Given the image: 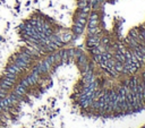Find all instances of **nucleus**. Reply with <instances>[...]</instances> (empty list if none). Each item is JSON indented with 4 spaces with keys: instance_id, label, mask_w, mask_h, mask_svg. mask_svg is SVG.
<instances>
[{
    "instance_id": "f257e3e1",
    "label": "nucleus",
    "mask_w": 145,
    "mask_h": 128,
    "mask_svg": "<svg viewBox=\"0 0 145 128\" xmlns=\"http://www.w3.org/2000/svg\"><path fill=\"white\" fill-rule=\"evenodd\" d=\"M6 72H9V73H13V74H16V75H19L22 74L24 70L22 68H19V67L17 66V65H15L14 62H10L9 65H7L6 67Z\"/></svg>"
},
{
    "instance_id": "f03ea898",
    "label": "nucleus",
    "mask_w": 145,
    "mask_h": 128,
    "mask_svg": "<svg viewBox=\"0 0 145 128\" xmlns=\"http://www.w3.org/2000/svg\"><path fill=\"white\" fill-rule=\"evenodd\" d=\"M88 48H94L100 44V39L97 35H90V38L87 39V42H86Z\"/></svg>"
},
{
    "instance_id": "7ed1b4c3",
    "label": "nucleus",
    "mask_w": 145,
    "mask_h": 128,
    "mask_svg": "<svg viewBox=\"0 0 145 128\" xmlns=\"http://www.w3.org/2000/svg\"><path fill=\"white\" fill-rule=\"evenodd\" d=\"M15 57L18 59H20V60H23V61H25L26 64H28V65L32 64L33 60H34L33 58H31L27 53H25V52H18V53L15 54Z\"/></svg>"
},
{
    "instance_id": "20e7f679",
    "label": "nucleus",
    "mask_w": 145,
    "mask_h": 128,
    "mask_svg": "<svg viewBox=\"0 0 145 128\" xmlns=\"http://www.w3.org/2000/svg\"><path fill=\"white\" fill-rule=\"evenodd\" d=\"M13 58H14V64L15 65H17L18 67H19V68H22L23 70H27L28 68H30V66L31 65H28V64H26L25 61H23V60H20V59H18V58H16V57H13Z\"/></svg>"
},
{
    "instance_id": "39448f33",
    "label": "nucleus",
    "mask_w": 145,
    "mask_h": 128,
    "mask_svg": "<svg viewBox=\"0 0 145 128\" xmlns=\"http://www.w3.org/2000/svg\"><path fill=\"white\" fill-rule=\"evenodd\" d=\"M59 38H60V41H61L62 43H68V42H70V41L74 39V34H72V33H68V32H64L62 34H60L59 35Z\"/></svg>"
},
{
    "instance_id": "423d86ee",
    "label": "nucleus",
    "mask_w": 145,
    "mask_h": 128,
    "mask_svg": "<svg viewBox=\"0 0 145 128\" xmlns=\"http://www.w3.org/2000/svg\"><path fill=\"white\" fill-rule=\"evenodd\" d=\"M84 27H85L84 25H81V24H78V23H75L74 26H73V33L75 35H80L84 32Z\"/></svg>"
},
{
    "instance_id": "0eeeda50",
    "label": "nucleus",
    "mask_w": 145,
    "mask_h": 128,
    "mask_svg": "<svg viewBox=\"0 0 145 128\" xmlns=\"http://www.w3.org/2000/svg\"><path fill=\"white\" fill-rule=\"evenodd\" d=\"M115 60L116 61H119V62H125L126 61V58H125V54H124V52H121L119 50H116V53H115Z\"/></svg>"
},
{
    "instance_id": "6e6552de",
    "label": "nucleus",
    "mask_w": 145,
    "mask_h": 128,
    "mask_svg": "<svg viewBox=\"0 0 145 128\" xmlns=\"http://www.w3.org/2000/svg\"><path fill=\"white\" fill-rule=\"evenodd\" d=\"M35 68H36V70H38V72L40 73L41 75H43V74H47V73H48V70H47L46 66H44L43 61H39L38 64H36Z\"/></svg>"
},
{
    "instance_id": "1a4fd4ad",
    "label": "nucleus",
    "mask_w": 145,
    "mask_h": 128,
    "mask_svg": "<svg viewBox=\"0 0 145 128\" xmlns=\"http://www.w3.org/2000/svg\"><path fill=\"white\" fill-rule=\"evenodd\" d=\"M77 64L80 67H84L85 65H87V58H86V56L84 53H82L77 58Z\"/></svg>"
},
{
    "instance_id": "9d476101",
    "label": "nucleus",
    "mask_w": 145,
    "mask_h": 128,
    "mask_svg": "<svg viewBox=\"0 0 145 128\" xmlns=\"http://www.w3.org/2000/svg\"><path fill=\"white\" fill-rule=\"evenodd\" d=\"M17 76H18V75L13 74V73H9V72H6V70L4 72V77H6V78H8V79H10L13 83H16Z\"/></svg>"
},
{
    "instance_id": "9b49d317",
    "label": "nucleus",
    "mask_w": 145,
    "mask_h": 128,
    "mask_svg": "<svg viewBox=\"0 0 145 128\" xmlns=\"http://www.w3.org/2000/svg\"><path fill=\"white\" fill-rule=\"evenodd\" d=\"M87 18H84V17H80V16H75L74 18V23H78L81 25H87Z\"/></svg>"
},
{
    "instance_id": "f8f14e48",
    "label": "nucleus",
    "mask_w": 145,
    "mask_h": 128,
    "mask_svg": "<svg viewBox=\"0 0 145 128\" xmlns=\"http://www.w3.org/2000/svg\"><path fill=\"white\" fill-rule=\"evenodd\" d=\"M60 57H61V62H67L68 61V53H67V49H62V50H59Z\"/></svg>"
},
{
    "instance_id": "ddd939ff",
    "label": "nucleus",
    "mask_w": 145,
    "mask_h": 128,
    "mask_svg": "<svg viewBox=\"0 0 145 128\" xmlns=\"http://www.w3.org/2000/svg\"><path fill=\"white\" fill-rule=\"evenodd\" d=\"M25 78H26V79H27V82L30 83V85H31V86H34V85H36V84H38V79H36V78L34 77L32 74L27 75V76H26Z\"/></svg>"
},
{
    "instance_id": "4468645a",
    "label": "nucleus",
    "mask_w": 145,
    "mask_h": 128,
    "mask_svg": "<svg viewBox=\"0 0 145 128\" xmlns=\"http://www.w3.org/2000/svg\"><path fill=\"white\" fill-rule=\"evenodd\" d=\"M113 67H115V69L117 70L118 73H124V69H125L124 68V64L122 62H119V61H116Z\"/></svg>"
},
{
    "instance_id": "2eb2a0df",
    "label": "nucleus",
    "mask_w": 145,
    "mask_h": 128,
    "mask_svg": "<svg viewBox=\"0 0 145 128\" xmlns=\"http://www.w3.org/2000/svg\"><path fill=\"white\" fill-rule=\"evenodd\" d=\"M90 1H91V0H78L77 7H78V8H84V7H87L88 4H90Z\"/></svg>"
},
{
    "instance_id": "dca6fc26",
    "label": "nucleus",
    "mask_w": 145,
    "mask_h": 128,
    "mask_svg": "<svg viewBox=\"0 0 145 128\" xmlns=\"http://www.w3.org/2000/svg\"><path fill=\"white\" fill-rule=\"evenodd\" d=\"M99 32H100L99 26H96V27H88V34L90 35H97Z\"/></svg>"
},
{
    "instance_id": "f3484780",
    "label": "nucleus",
    "mask_w": 145,
    "mask_h": 128,
    "mask_svg": "<svg viewBox=\"0 0 145 128\" xmlns=\"http://www.w3.org/2000/svg\"><path fill=\"white\" fill-rule=\"evenodd\" d=\"M19 84L20 85H23L24 86V87L26 88V90H28V88L31 87V85H30V83L27 82V79H26V78H22V79H20V82H19Z\"/></svg>"
},
{
    "instance_id": "a211bd4d",
    "label": "nucleus",
    "mask_w": 145,
    "mask_h": 128,
    "mask_svg": "<svg viewBox=\"0 0 145 128\" xmlns=\"http://www.w3.org/2000/svg\"><path fill=\"white\" fill-rule=\"evenodd\" d=\"M87 26H88V27H96V26H99V19L87 20Z\"/></svg>"
},
{
    "instance_id": "6ab92c4d",
    "label": "nucleus",
    "mask_w": 145,
    "mask_h": 128,
    "mask_svg": "<svg viewBox=\"0 0 145 128\" xmlns=\"http://www.w3.org/2000/svg\"><path fill=\"white\" fill-rule=\"evenodd\" d=\"M93 60L97 64H101L102 62V53H99V54H93Z\"/></svg>"
},
{
    "instance_id": "aec40b11",
    "label": "nucleus",
    "mask_w": 145,
    "mask_h": 128,
    "mask_svg": "<svg viewBox=\"0 0 145 128\" xmlns=\"http://www.w3.org/2000/svg\"><path fill=\"white\" fill-rule=\"evenodd\" d=\"M95 19H99L97 13L93 11V13H91V14H88V20H95Z\"/></svg>"
},
{
    "instance_id": "412c9836",
    "label": "nucleus",
    "mask_w": 145,
    "mask_h": 128,
    "mask_svg": "<svg viewBox=\"0 0 145 128\" xmlns=\"http://www.w3.org/2000/svg\"><path fill=\"white\" fill-rule=\"evenodd\" d=\"M59 62H61V57H60L59 52H56L54 53V65H58Z\"/></svg>"
},
{
    "instance_id": "4be33fe9",
    "label": "nucleus",
    "mask_w": 145,
    "mask_h": 128,
    "mask_svg": "<svg viewBox=\"0 0 145 128\" xmlns=\"http://www.w3.org/2000/svg\"><path fill=\"white\" fill-rule=\"evenodd\" d=\"M43 64H44V66H46V68H47V70H48V73L51 70V67H52V65L50 64V62L48 61V60H43Z\"/></svg>"
},
{
    "instance_id": "5701e85b",
    "label": "nucleus",
    "mask_w": 145,
    "mask_h": 128,
    "mask_svg": "<svg viewBox=\"0 0 145 128\" xmlns=\"http://www.w3.org/2000/svg\"><path fill=\"white\" fill-rule=\"evenodd\" d=\"M67 53H68V58L75 57V49H67Z\"/></svg>"
},
{
    "instance_id": "b1692460",
    "label": "nucleus",
    "mask_w": 145,
    "mask_h": 128,
    "mask_svg": "<svg viewBox=\"0 0 145 128\" xmlns=\"http://www.w3.org/2000/svg\"><path fill=\"white\" fill-rule=\"evenodd\" d=\"M78 10L80 11H83V13H87V14H90V7H84V8H78Z\"/></svg>"
},
{
    "instance_id": "393cba45",
    "label": "nucleus",
    "mask_w": 145,
    "mask_h": 128,
    "mask_svg": "<svg viewBox=\"0 0 145 128\" xmlns=\"http://www.w3.org/2000/svg\"><path fill=\"white\" fill-rule=\"evenodd\" d=\"M1 98H2V96H1V95H0V100H1Z\"/></svg>"
},
{
    "instance_id": "a878e982",
    "label": "nucleus",
    "mask_w": 145,
    "mask_h": 128,
    "mask_svg": "<svg viewBox=\"0 0 145 128\" xmlns=\"http://www.w3.org/2000/svg\"><path fill=\"white\" fill-rule=\"evenodd\" d=\"M144 26H145V24H144Z\"/></svg>"
}]
</instances>
